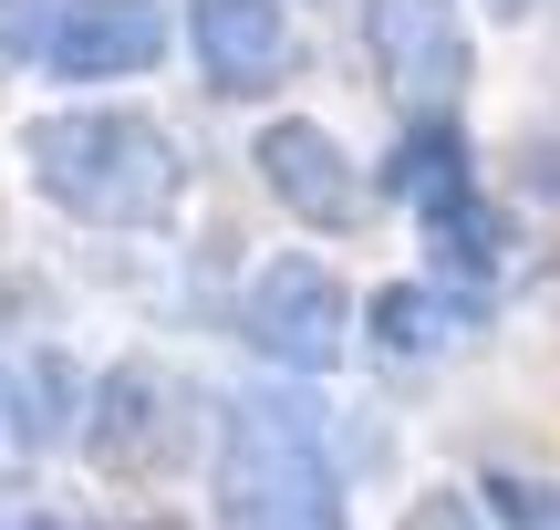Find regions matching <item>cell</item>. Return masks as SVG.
Wrapping results in <instances>:
<instances>
[{
	"label": "cell",
	"mask_w": 560,
	"mask_h": 530,
	"mask_svg": "<svg viewBox=\"0 0 560 530\" xmlns=\"http://www.w3.org/2000/svg\"><path fill=\"white\" fill-rule=\"evenodd\" d=\"M32 177L52 208L104 229H156L187 187V157L145 115H42L32 125Z\"/></svg>",
	"instance_id": "1"
},
{
	"label": "cell",
	"mask_w": 560,
	"mask_h": 530,
	"mask_svg": "<svg viewBox=\"0 0 560 530\" xmlns=\"http://www.w3.org/2000/svg\"><path fill=\"white\" fill-rule=\"evenodd\" d=\"M219 520L229 530H342V489H332L322 437L301 427L291 406H270V395L229 406V437H219Z\"/></svg>",
	"instance_id": "2"
},
{
	"label": "cell",
	"mask_w": 560,
	"mask_h": 530,
	"mask_svg": "<svg viewBox=\"0 0 560 530\" xmlns=\"http://www.w3.org/2000/svg\"><path fill=\"white\" fill-rule=\"evenodd\" d=\"M363 32H374V62L395 83V104L416 115H446L467 94V21L457 0H363Z\"/></svg>",
	"instance_id": "3"
},
{
	"label": "cell",
	"mask_w": 560,
	"mask_h": 530,
	"mask_svg": "<svg viewBox=\"0 0 560 530\" xmlns=\"http://www.w3.org/2000/svg\"><path fill=\"white\" fill-rule=\"evenodd\" d=\"M249 344L291 375H322L342 354V281L322 261H260L249 270V302H240Z\"/></svg>",
	"instance_id": "4"
},
{
	"label": "cell",
	"mask_w": 560,
	"mask_h": 530,
	"mask_svg": "<svg viewBox=\"0 0 560 530\" xmlns=\"http://www.w3.org/2000/svg\"><path fill=\"white\" fill-rule=\"evenodd\" d=\"M166 53V11L156 0H73V11L52 21V73L62 83H115V73H145V62Z\"/></svg>",
	"instance_id": "5"
},
{
	"label": "cell",
	"mask_w": 560,
	"mask_h": 530,
	"mask_svg": "<svg viewBox=\"0 0 560 530\" xmlns=\"http://www.w3.org/2000/svg\"><path fill=\"white\" fill-rule=\"evenodd\" d=\"M187 42H198V73L219 94H270L291 73V21L280 0H198L187 11Z\"/></svg>",
	"instance_id": "6"
},
{
	"label": "cell",
	"mask_w": 560,
	"mask_h": 530,
	"mask_svg": "<svg viewBox=\"0 0 560 530\" xmlns=\"http://www.w3.org/2000/svg\"><path fill=\"white\" fill-rule=\"evenodd\" d=\"M260 177H270V198L291 208V219H312V229H353V208H363L353 157H342L322 125H301V115H280L260 136Z\"/></svg>",
	"instance_id": "7"
},
{
	"label": "cell",
	"mask_w": 560,
	"mask_h": 530,
	"mask_svg": "<svg viewBox=\"0 0 560 530\" xmlns=\"http://www.w3.org/2000/svg\"><path fill=\"white\" fill-rule=\"evenodd\" d=\"M156 365H115L94 385V416H83V437H94L104 469H145V448H156Z\"/></svg>",
	"instance_id": "8"
},
{
	"label": "cell",
	"mask_w": 560,
	"mask_h": 530,
	"mask_svg": "<svg viewBox=\"0 0 560 530\" xmlns=\"http://www.w3.org/2000/svg\"><path fill=\"white\" fill-rule=\"evenodd\" d=\"M395 198L416 208V219H446L457 198H478V187H467V146H457V125H446V115H425L416 136L395 146Z\"/></svg>",
	"instance_id": "9"
},
{
	"label": "cell",
	"mask_w": 560,
	"mask_h": 530,
	"mask_svg": "<svg viewBox=\"0 0 560 530\" xmlns=\"http://www.w3.org/2000/svg\"><path fill=\"white\" fill-rule=\"evenodd\" d=\"M457 333H467V312H446V291H416V281L374 291V344L384 354H436V344H457Z\"/></svg>",
	"instance_id": "10"
},
{
	"label": "cell",
	"mask_w": 560,
	"mask_h": 530,
	"mask_svg": "<svg viewBox=\"0 0 560 530\" xmlns=\"http://www.w3.org/2000/svg\"><path fill=\"white\" fill-rule=\"evenodd\" d=\"M73 406H83V385H73V365H62V354H32V365L11 375V416H21V437H52Z\"/></svg>",
	"instance_id": "11"
},
{
	"label": "cell",
	"mask_w": 560,
	"mask_h": 530,
	"mask_svg": "<svg viewBox=\"0 0 560 530\" xmlns=\"http://www.w3.org/2000/svg\"><path fill=\"white\" fill-rule=\"evenodd\" d=\"M405 530H478L467 499H425V510H405Z\"/></svg>",
	"instance_id": "12"
},
{
	"label": "cell",
	"mask_w": 560,
	"mask_h": 530,
	"mask_svg": "<svg viewBox=\"0 0 560 530\" xmlns=\"http://www.w3.org/2000/svg\"><path fill=\"white\" fill-rule=\"evenodd\" d=\"M499 11H529V0H499Z\"/></svg>",
	"instance_id": "13"
}]
</instances>
